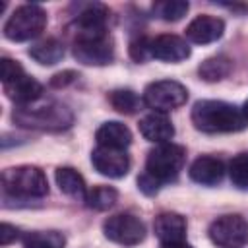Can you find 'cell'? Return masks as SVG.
<instances>
[{
  "label": "cell",
  "instance_id": "obj_1",
  "mask_svg": "<svg viewBox=\"0 0 248 248\" xmlns=\"http://www.w3.org/2000/svg\"><path fill=\"white\" fill-rule=\"evenodd\" d=\"M192 124L205 134H229L244 130L248 118L236 105L203 99L192 107Z\"/></svg>",
  "mask_w": 248,
  "mask_h": 248
},
{
  "label": "cell",
  "instance_id": "obj_2",
  "mask_svg": "<svg viewBox=\"0 0 248 248\" xmlns=\"http://www.w3.org/2000/svg\"><path fill=\"white\" fill-rule=\"evenodd\" d=\"M14 122L23 126V128H35V130H48V132H58L66 130L74 122V114L70 112L68 107L46 101V103H31V105H19L14 114Z\"/></svg>",
  "mask_w": 248,
  "mask_h": 248
},
{
  "label": "cell",
  "instance_id": "obj_3",
  "mask_svg": "<svg viewBox=\"0 0 248 248\" xmlns=\"http://www.w3.org/2000/svg\"><path fill=\"white\" fill-rule=\"evenodd\" d=\"M2 186L6 194L19 198H43L48 192V180L39 167L19 165L2 172Z\"/></svg>",
  "mask_w": 248,
  "mask_h": 248
},
{
  "label": "cell",
  "instance_id": "obj_4",
  "mask_svg": "<svg viewBox=\"0 0 248 248\" xmlns=\"http://www.w3.org/2000/svg\"><path fill=\"white\" fill-rule=\"evenodd\" d=\"M186 161V149L172 141L159 143L153 147L145 161V172L151 174L159 184L172 182L180 174Z\"/></svg>",
  "mask_w": 248,
  "mask_h": 248
},
{
  "label": "cell",
  "instance_id": "obj_5",
  "mask_svg": "<svg viewBox=\"0 0 248 248\" xmlns=\"http://www.w3.org/2000/svg\"><path fill=\"white\" fill-rule=\"evenodd\" d=\"M46 25V12L37 4H23L4 23V37L16 43L35 39Z\"/></svg>",
  "mask_w": 248,
  "mask_h": 248
},
{
  "label": "cell",
  "instance_id": "obj_6",
  "mask_svg": "<svg viewBox=\"0 0 248 248\" xmlns=\"http://www.w3.org/2000/svg\"><path fill=\"white\" fill-rule=\"evenodd\" d=\"M209 240L219 248H242L248 244V221L242 215H221L209 225Z\"/></svg>",
  "mask_w": 248,
  "mask_h": 248
},
{
  "label": "cell",
  "instance_id": "obj_7",
  "mask_svg": "<svg viewBox=\"0 0 248 248\" xmlns=\"http://www.w3.org/2000/svg\"><path fill=\"white\" fill-rule=\"evenodd\" d=\"M188 89L174 79H159L145 87L143 103L155 112H169L186 103Z\"/></svg>",
  "mask_w": 248,
  "mask_h": 248
},
{
  "label": "cell",
  "instance_id": "obj_8",
  "mask_svg": "<svg viewBox=\"0 0 248 248\" xmlns=\"http://www.w3.org/2000/svg\"><path fill=\"white\" fill-rule=\"evenodd\" d=\"M103 232L108 240L122 246H136L145 238V225L130 213H116L103 223Z\"/></svg>",
  "mask_w": 248,
  "mask_h": 248
},
{
  "label": "cell",
  "instance_id": "obj_9",
  "mask_svg": "<svg viewBox=\"0 0 248 248\" xmlns=\"http://www.w3.org/2000/svg\"><path fill=\"white\" fill-rule=\"evenodd\" d=\"M107 21H108V8L103 4H85L76 19V41L81 39H97L107 35Z\"/></svg>",
  "mask_w": 248,
  "mask_h": 248
},
{
  "label": "cell",
  "instance_id": "obj_10",
  "mask_svg": "<svg viewBox=\"0 0 248 248\" xmlns=\"http://www.w3.org/2000/svg\"><path fill=\"white\" fill-rule=\"evenodd\" d=\"M74 58L87 66H105L114 58L112 39L108 35L97 39H81L74 41Z\"/></svg>",
  "mask_w": 248,
  "mask_h": 248
},
{
  "label": "cell",
  "instance_id": "obj_11",
  "mask_svg": "<svg viewBox=\"0 0 248 248\" xmlns=\"http://www.w3.org/2000/svg\"><path fill=\"white\" fill-rule=\"evenodd\" d=\"M91 163L97 172L108 178H122L130 170V157L124 149L97 145V149H93L91 153Z\"/></svg>",
  "mask_w": 248,
  "mask_h": 248
},
{
  "label": "cell",
  "instance_id": "obj_12",
  "mask_svg": "<svg viewBox=\"0 0 248 248\" xmlns=\"http://www.w3.org/2000/svg\"><path fill=\"white\" fill-rule=\"evenodd\" d=\"M225 31V21L215 16H198L186 27V39L194 45H207L221 39Z\"/></svg>",
  "mask_w": 248,
  "mask_h": 248
},
{
  "label": "cell",
  "instance_id": "obj_13",
  "mask_svg": "<svg viewBox=\"0 0 248 248\" xmlns=\"http://www.w3.org/2000/svg\"><path fill=\"white\" fill-rule=\"evenodd\" d=\"M190 56V46L186 39L178 35H159L151 39V58L163 60V62H182Z\"/></svg>",
  "mask_w": 248,
  "mask_h": 248
},
{
  "label": "cell",
  "instance_id": "obj_14",
  "mask_svg": "<svg viewBox=\"0 0 248 248\" xmlns=\"http://www.w3.org/2000/svg\"><path fill=\"white\" fill-rule=\"evenodd\" d=\"M153 231H155L157 238L161 240V244L182 242L186 236V219L174 211L159 213L153 221Z\"/></svg>",
  "mask_w": 248,
  "mask_h": 248
},
{
  "label": "cell",
  "instance_id": "obj_15",
  "mask_svg": "<svg viewBox=\"0 0 248 248\" xmlns=\"http://www.w3.org/2000/svg\"><path fill=\"white\" fill-rule=\"evenodd\" d=\"M138 128H140V134L145 140L155 141V143H167L174 136V126L165 116V112H149V114H145L140 120Z\"/></svg>",
  "mask_w": 248,
  "mask_h": 248
},
{
  "label": "cell",
  "instance_id": "obj_16",
  "mask_svg": "<svg viewBox=\"0 0 248 248\" xmlns=\"http://www.w3.org/2000/svg\"><path fill=\"white\" fill-rule=\"evenodd\" d=\"M4 91H6L8 99H12L19 107V105H31V103L39 101L43 95V85L35 78L23 74L14 81L4 83Z\"/></svg>",
  "mask_w": 248,
  "mask_h": 248
},
{
  "label": "cell",
  "instance_id": "obj_17",
  "mask_svg": "<svg viewBox=\"0 0 248 248\" xmlns=\"http://www.w3.org/2000/svg\"><path fill=\"white\" fill-rule=\"evenodd\" d=\"M223 174H225L223 161L217 157H211V155L198 157L190 167V178L198 184H203V186L219 184L223 180Z\"/></svg>",
  "mask_w": 248,
  "mask_h": 248
},
{
  "label": "cell",
  "instance_id": "obj_18",
  "mask_svg": "<svg viewBox=\"0 0 248 248\" xmlns=\"http://www.w3.org/2000/svg\"><path fill=\"white\" fill-rule=\"evenodd\" d=\"M97 143L103 145V147H112V149H126L130 143H132V132L126 124L122 122H116V120H110V122H105L97 134Z\"/></svg>",
  "mask_w": 248,
  "mask_h": 248
},
{
  "label": "cell",
  "instance_id": "obj_19",
  "mask_svg": "<svg viewBox=\"0 0 248 248\" xmlns=\"http://www.w3.org/2000/svg\"><path fill=\"white\" fill-rule=\"evenodd\" d=\"M54 178H56V184L60 188L62 194L74 198V200H85L87 198V186H85V180L83 176L72 169V167H58L56 172H54Z\"/></svg>",
  "mask_w": 248,
  "mask_h": 248
},
{
  "label": "cell",
  "instance_id": "obj_20",
  "mask_svg": "<svg viewBox=\"0 0 248 248\" xmlns=\"http://www.w3.org/2000/svg\"><path fill=\"white\" fill-rule=\"evenodd\" d=\"M29 56H31L35 62L43 64V66H52V64H56V62L62 60V56H64V46H62V43H60L58 39L48 37V39H43V41L31 45Z\"/></svg>",
  "mask_w": 248,
  "mask_h": 248
},
{
  "label": "cell",
  "instance_id": "obj_21",
  "mask_svg": "<svg viewBox=\"0 0 248 248\" xmlns=\"http://www.w3.org/2000/svg\"><path fill=\"white\" fill-rule=\"evenodd\" d=\"M232 70V62L231 58L219 54V56H211V58H205L200 68H198V74L203 81H221L223 78H227Z\"/></svg>",
  "mask_w": 248,
  "mask_h": 248
},
{
  "label": "cell",
  "instance_id": "obj_22",
  "mask_svg": "<svg viewBox=\"0 0 248 248\" xmlns=\"http://www.w3.org/2000/svg\"><path fill=\"white\" fill-rule=\"evenodd\" d=\"M66 238L58 231H33L23 236V248H64Z\"/></svg>",
  "mask_w": 248,
  "mask_h": 248
},
{
  "label": "cell",
  "instance_id": "obj_23",
  "mask_svg": "<svg viewBox=\"0 0 248 248\" xmlns=\"http://www.w3.org/2000/svg\"><path fill=\"white\" fill-rule=\"evenodd\" d=\"M118 200V192L110 186H95L93 190L87 192V198H85V203L91 207V209H97V211H105L108 207H112Z\"/></svg>",
  "mask_w": 248,
  "mask_h": 248
},
{
  "label": "cell",
  "instance_id": "obj_24",
  "mask_svg": "<svg viewBox=\"0 0 248 248\" xmlns=\"http://www.w3.org/2000/svg\"><path fill=\"white\" fill-rule=\"evenodd\" d=\"M108 103L122 114H134L140 107V99L132 89H114L108 93Z\"/></svg>",
  "mask_w": 248,
  "mask_h": 248
},
{
  "label": "cell",
  "instance_id": "obj_25",
  "mask_svg": "<svg viewBox=\"0 0 248 248\" xmlns=\"http://www.w3.org/2000/svg\"><path fill=\"white\" fill-rule=\"evenodd\" d=\"M186 12H188V2L184 0H163L153 4V14L165 21H178L186 16Z\"/></svg>",
  "mask_w": 248,
  "mask_h": 248
},
{
  "label": "cell",
  "instance_id": "obj_26",
  "mask_svg": "<svg viewBox=\"0 0 248 248\" xmlns=\"http://www.w3.org/2000/svg\"><path fill=\"white\" fill-rule=\"evenodd\" d=\"M229 176H231V182L236 188L248 190V151L238 153L229 163Z\"/></svg>",
  "mask_w": 248,
  "mask_h": 248
},
{
  "label": "cell",
  "instance_id": "obj_27",
  "mask_svg": "<svg viewBox=\"0 0 248 248\" xmlns=\"http://www.w3.org/2000/svg\"><path fill=\"white\" fill-rule=\"evenodd\" d=\"M23 68L17 60L12 58H2L0 60V76H2V83H10L14 79H17L19 76H23Z\"/></svg>",
  "mask_w": 248,
  "mask_h": 248
},
{
  "label": "cell",
  "instance_id": "obj_28",
  "mask_svg": "<svg viewBox=\"0 0 248 248\" xmlns=\"http://www.w3.org/2000/svg\"><path fill=\"white\" fill-rule=\"evenodd\" d=\"M130 56L136 62H145L147 58H151V41L145 37H140L136 41H132L130 45Z\"/></svg>",
  "mask_w": 248,
  "mask_h": 248
},
{
  "label": "cell",
  "instance_id": "obj_29",
  "mask_svg": "<svg viewBox=\"0 0 248 248\" xmlns=\"http://www.w3.org/2000/svg\"><path fill=\"white\" fill-rule=\"evenodd\" d=\"M138 186H140V190H141L143 194L151 196V194H155V192L159 190V186H161V184H159L151 174L143 172L141 176H138Z\"/></svg>",
  "mask_w": 248,
  "mask_h": 248
},
{
  "label": "cell",
  "instance_id": "obj_30",
  "mask_svg": "<svg viewBox=\"0 0 248 248\" xmlns=\"http://www.w3.org/2000/svg\"><path fill=\"white\" fill-rule=\"evenodd\" d=\"M17 236H19V231H17L14 225H10V223H2V225H0V244H2V246L14 242Z\"/></svg>",
  "mask_w": 248,
  "mask_h": 248
},
{
  "label": "cell",
  "instance_id": "obj_31",
  "mask_svg": "<svg viewBox=\"0 0 248 248\" xmlns=\"http://www.w3.org/2000/svg\"><path fill=\"white\" fill-rule=\"evenodd\" d=\"M76 78H78V74H76V72H72V70H66V72H60V74L52 76V79H50V85H52V87H64V85L72 83Z\"/></svg>",
  "mask_w": 248,
  "mask_h": 248
},
{
  "label": "cell",
  "instance_id": "obj_32",
  "mask_svg": "<svg viewBox=\"0 0 248 248\" xmlns=\"http://www.w3.org/2000/svg\"><path fill=\"white\" fill-rule=\"evenodd\" d=\"M161 248H194V246H190L188 242H167V244H161Z\"/></svg>",
  "mask_w": 248,
  "mask_h": 248
},
{
  "label": "cell",
  "instance_id": "obj_33",
  "mask_svg": "<svg viewBox=\"0 0 248 248\" xmlns=\"http://www.w3.org/2000/svg\"><path fill=\"white\" fill-rule=\"evenodd\" d=\"M242 112H244V116L248 118V99H246V103H244V107H242Z\"/></svg>",
  "mask_w": 248,
  "mask_h": 248
}]
</instances>
